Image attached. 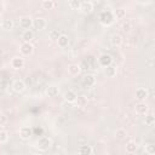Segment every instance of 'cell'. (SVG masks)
Wrapping results in <instances>:
<instances>
[{"label":"cell","instance_id":"cell-1","mask_svg":"<svg viewBox=\"0 0 155 155\" xmlns=\"http://www.w3.org/2000/svg\"><path fill=\"white\" fill-rule=\"evenodd\" d=\"M52 147V139L47 136H42L36 140V148L40 151H46Z\"/></svg>","mask_w":155,"mask_h":155},{"label":"cell","instance_id":"cell-2","mask_svg":"<svg viewBox=\"0 0 155 155\" xmlns=\"http://www.w3.org/2000/svg\"><path fill=\"white\" fill-rule=\"evenodd\" d=\"M114 15L111 11H103L99 15V22L104 25H110L114 22Z\"/></svg>","mask_w":155,"mask_h":155},{"label":"cell","instance_id":"cell-3","mask_svg":"<svg viewBox=\"0 0 155 155\" xmlns=\"http://www.w3.org/2000/svg\"><path fill=\"white\" fill-rule=\"evenodd\" d=\"M11 87H12L13 92H16V93H23V92L25 91V88H27V85H25V81H24V80H22V79H16V80L12 82Z\"/></svg>","mask_w":155,"mask_h":155},{"label":"cell","instance_id":"cell-4","mask_svg":"<svg viewBox=\"0 0 155 155\" xmlns=\"http://www.w3.org/2000/svg\"><path fill=\"white\" fill-rule=\"evenodd\" d=\"M97 62H98V64H99L101 67L105 68V67L113 64V57H111V54H109V53H102V54L97 58Z\"/></svg>","mask_w":155,"mask_h":155},{"label":"cell","instance_id":"cell-5","mask_svg":"<svg viewBox=\"0 0 155 155\" xmlns=\"http://www.w3.org/2000/svg\"><path fill=\"white\" fill-rule=\"evenodd\" d=\"M47 27V21L44 18V17H36L33 19V28L38 31H41L44 30L45 28Z\"/></svg>","mask_w":155,"mask_h":155},{"label":"cell","instance_id":"cell-6","mask_svg":"<svg viewBox=\"0 0 155 155\" xmlns=\"http://www.w3.org/2000/svg\"><path fill=\"white\" fill-rule=\"evenodd\" d=\"M19 52L22 56H31L34 52V46L31 45V42H23L19 46Z\"/></svg>","mask_w":155,"mask_h":155},{"label":"cell","instance_id":"cell-7","mask_svg":"<svg viewBox=\"0 0 155 155\" xmlns=\"http://www.w3.org/2000/svg\"><path fill=\"white\" fill-rule=\"evenodd\" d=\"M25 64V61L22 56H15L12 59H11V67L15 69V70H19L24 67Z\"/></svg>","mask_w":155,"mask_h":155},{"label":"cell","instance_id":"cell-8","mask_svg":"<svg viewBox=\"0 0 155 155\" xmlns=\"http://www.w3.org/2000/svg\"><path fill=\"white\" fill-rule=\"evenodd\" d=\"M18 134H19V138L23 139V140H28L30 139V137L33 136V130L29 127V126H22L18 131Z\"/></svg>","mask_w":155,"mask_h":155},{"label":"cell","instance_id":"cell-9","mask_svg":"<svg viewBox=\"0 0 155 155\" xmlns=\"http://www.w3.org/2000/svg\"><path fill=\"white\" fill-rule=\"evenodd\" d=\"M19 27L23 30H29L33 27V18L29 16H23L19 18Z\"/></svg>","mask_w":155,"mask_h":155},{"label":"cell","instance_id":"cell-10","mask_svg":"<svg viewBox=\"0 0 155 155\" xmlns=\"http://www.w3.org/2000/svg\"><path fill=\"white\" fill-rule=\"evenodd\" d=\"M134 111L137 115H147L149 113V107L145 102H138L134 105Z\"/></svg>","mask_w":155,"mask_h":155},{"label":"cell","instance_id":"cell-11","mask_svg":"<svg viewBox=\"0 0 155 155\" xmlns=\"http://www.w3.org/2000/svg\"><path fill=\"white\" fill-rule=\"evenodd\" d=\"M134 97H136V99H137L138 102H144V101L149 97V92H148L147 88H144V87H139V88L136 90V92H134Z\"/></svg>","mask_w":155,"mask_h":155},{"label":"cell","instance_id":"cell-12","mask_svg":"<svg viewBox=\"0 0 155 155\" xmlns=\"http://www.w3.org/2000/svg\"><path fill=\"white\" fill-rule=\"evenodd\" d=\"M82 85L85 87H92L96 85V76L93 74H86L84 78H82Z\"/></svg>","mask_w":155,"mask_h":155},{"label":"cell","instance_id":"cell-13","mask_svg":"<svg viewBox=\"0 0 155 155\" xmlns=\"http://www.w3.org/2000/svg\"><path fill=\"white\" fill-rule=\"evenodd\" d=\"M80 11L85 15H88L93 11V2L92 1H81L80 5Z\"/></svg>","mask_w":155,"mask_h":155},{"label":"cell","instance_id":"cell-14","mask_svg":"<svg viewBox=\"0 0 155 155\" xmlns=\"http://www.w3.org/2000/svg\"><path fill=\"white\" fill-rule=\"evenodd\" d=\"M81 73V67L78 63H71L68 65V74L70 76H78Z\"/></svg>","mask_w":155,"mask_h":155},{"label":"cell","instance_id":"cell-15","mask_svg":"<svg viewBox=\"0 0 155 155\" xmlns=\"http://www.w3.org/2000/svg\"><path fill=\"white\" fill-rule=\"evenodd\" d=\"M116 73H117V68H116V65H114V64H110V65L103 68V74H104L107 78H114V76L116 75Z\"/></svg>","mask_w":155,"mask_h":155},{"label":"cell","instance_id":"cell-16","mask_svg":"<svg viewBox=\"0 0 155 155\" xmlns=\"http://www.w3.org/2000/svg\"><path fill=\"white\" fill-rule=\"evenodd\" d=\"M76 98H78V94H76L75 91H73V90H68V91H65L64 94H63V99H64L65 102H68V103H75Z\"/></svg>","mask_w":155,"mask_h":155},{"label":"cell","instance_id":"cell-17","mask_svg":"<svg viewBox=\"0 0 155 155\" xmlns=\"http://www.w3.org/2000/svg\"><path fill=\"white\" fill-rule=\"evenodd\" d=\"M122 36L120 35V34H117V33H115V34H113L111 36H110V45L111 46H114V47H119V46H121L122 45Z\"/></svg>","mask_w":155,"mask_h":155},{"label":"cell","instance_id":"cell-18","mask_svg":"<svg viewBox=\"0 0 155 155\" xmlns=\"http://www.w3.org/2000/svg\"><path fill=\"white\" fill-rule=\"evenodd\" d=\"M34 31L31 30V29H29V30H23V33H22V35H21V38H22V40H23V42H31L33 40H34Z\"/></svg>","mask_w":155,"mask_h":155},{"label":"cell","instance_id":"cell-19","mask_svg":"<svg viewBox=\"0 0 155 155\" xmlns=\"http://www.w3.org/2000/svg\"><path fill=\"white\" fill-rule=\"evenodd\" d=\"M45 92H46V96H47V97L54 98V97L58 96V93H59V88H58V86H56V85H51V86H48V87L46 88Z\"/></svg>","mask_w":155,"mask_h":155},{"label":"cell","instance_id":"cell-20","mask_svg":"<svg viewBox=\"0 0 155 155\" xmlns=\"http://www.w3.org/2000/svg\"><path fill=\"white\" fill-rule=\"evenodd\" d=\"M56 42H57V45H58L59 47L64 48V47H67V46L69 45V36L65 35V34H61V36L58 38V40H57Z\"/></svg>","mask_w":155,"mask_h":155},{"label":"cell","instance_id":"cell-21","mask_svg":"<svg viewBox=\"0 0 155 155\" xmlns=\"http://www.w3.org/2000/svg\"><path fill=\"white\" fill-rule=\"evenodd\" d=\"M92 147L88 145V144H82L79 147V154L80 155H92Z\"/></svg>","mask_w":155,"mask_h":155},{"label":"cell","instance_id":"cell-22","mask_svg":"<svg viewBox=\"0 0 155 155\" xmlns=\"http://www.w3.org/2000/svg\"><path fill=\"white\" fill-rule=\"evenodd\" d=\"M4 30H12L13 27H15V22L10 18H6V19H2L1 22V25H0Z\"/></svg>","mask_w":155,"mask_h":155},{"label":"cell","instance_id":"cell-23","mask_svg":"<svg viewBox=\"0 0 155 155\" xmlns=\"http://www.w3.org/2000/svg\"><path fill=\"white\" fill-rule=\"evenodd\" d=\"M137 148H138V145H137V143H136L134 140H128V142L126 143L125 150H126V153H128V154H133V153H136Z\"/></svg>","mask_w":155,"mask_h":155},{"label":"cell","instance_id":"cell-24","mask_svg":"<svg viewBox=\"0 0 155 155\" xmlns=\"http://www.w3.org/2000/svg\"><path fill=\"white\" fill-rule=\"evenodd\" d=\"M56 6H57V2L53 1V0H44V1H41V7L44 10H52Z\"/></svg>","mask_w":155,"mask_h":155},{"label":"cell","instance_id":"cell-25","mask_svg":"<svg viewBox=\"0 0 155 155\" xmlns=\"http://www.w3.org/2000/svg\"><path fill=\"white\" fill-rule=\"evenodd\" d=\"M115 137H116V139H119V140H124V139H126V137H127V131H126L125 128H117V130L115 131Z\"/></svg>","mask_w":155,"mask_h":155},{"label":"cell","instance_id":"cell-26","mask_svg":"<svg viewBox=\"0 0 155 155\" xmlns=\"http://www.w3.org/2000/svg\"><path fill=\"white\" fill-rule=\"evenodd\" d=\"M113 15H114V18H116V19H122V18L126 17V10H124V8H116V10L113 12Z\"/></svg>","mask_w":155,"mask_h":155},{"label":"cell","instance_id":"cell-27","mask_svg":"<svg viewBox=\"0 0 155 155\" xmlns=\"http://www.w3.org/2000/svg\"><path fill=\"white\" fill-rule=\"evenodd\" d=\"M59 36H61V31L58 29H53L48 33V38H50L51 41H57Z\"/></svg>","mask_w":155,"mask_h":155},{"label":"cell","instance_id":"cell-28","mask_svg":"<svg viewBox=\"0 0 155 155\" xmlns=\"http://www.w3.org/2000/svg\"><path fill=\"white\" fill-rule=\"evenodd\" d=\"M144 124L147 126H153L155 124V116L151 114V113H148L145 115V120H144Z\"/></svg>","mask_w":155,"mask_h":155},{"label":"cell","instance_id":"cell-29","mask_svg":"<svg viewBox=\"0 0 155 155\" xmlns=\"http://www.w3.org/2000/svg\"><path fill=\"white\" fill-rule=\"evenodd\" d=\"M75 103H76V105H78L79 108H82V107H85V105L87 104V98H86L85 96H78Z\"/></svg>","mask_w":155,"mask_h":155},{"label":"cell","instance_id":"cell-30","mask_svg":"<svg viewBox=\"0 0 155 155\" xmlns=\"http://www.w3.org/2000/svg\"><path fill=\"white\" fill-rule=\"evenodd\" d=\"M80 5H81V1H79V0H69L68 1V6L71 10H80Z\"/></svg>","mask_w":155,"mask_h":155},{"label":"cell","instance_id":"cell-31","mask_svg":"<svg viewBox=\"0 0 155 155\" xmlns=\"http://www.w3.org/2000/svg\"><path fill=\"white\" fill-rule=\"evenodd\" d=\"M144 150L148 155H154L155 154V145L153 143H147L144 147Z\"/></svg>","mask_w":155,"mask_h":155},{"label":"cell","instance_id":"cell-32","mask_svg":"<svg viewBox=\"0 0 155 155\" xmlns=\"http://www.w3.org/2000/svg\"><path fill=\"white\" fill-rule=\"evenodd\" d=\"M8 140V132L6 130L0 128V144H4Z\"/></svg>","mask_w":155,"mask_h":155},{"label":"cell","instance_id":"cell-33","mask_svg":"<svg viewBox=\"0 0 155 155\" xmlns=\"http://www.w3.org/2000/svg\"><path fill=\"white\" fill-rule=\"evenodd\" d=\"M121 28H122V30H124L125 33H130V31H131V29H132V23H131L130 21H126V22H124V23H122Z\"/></svg>","mask_w":155,"mask_h":155},{"label":"cell","instance_id":"cell-34","mask_svg":"<svg viewBox=\"0 0 155 155\" xmlns=\"http://www.w3.org/2000/svg\"><path fill=\"white\" fill-rule=\"evenodd\" d=\"M7 116L5 114H0V126H4L6 122H7Z\"/></svg>","mask_w":155,"mask_h":155},{"label":"cell","instance_id":"cell-35","mask_svg":"<svg viewBox=\"0 0 155 155\" xmlns=\"http://www.w3.org/2000/svg\"><path fill=\"white\" fill-rule=\"evenodd\" d=\"M1 22H2V18H1V16H0V25H1Z\"/></svg>","mask_w":155,"mask_h":155}]
</instances>
